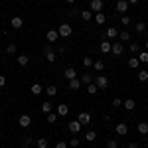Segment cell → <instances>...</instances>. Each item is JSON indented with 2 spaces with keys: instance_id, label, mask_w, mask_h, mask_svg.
Here are the masks:
<instances>
[{
  "instance_id": "cell-18",
  "label": "cell",
  "mask_w": 148,
  "mask_h": 148,
  "mask_svg": "<svg viewBox=\"0 0 148 148\" xmlns=\"http://www.w3.org/2000/svg\"><path fill=\"white\" fill-rule=\"evenodd\" d=\"M12 28H22V24H24V20L22 18H20V16H14V18H12Z\"/></svg>"
},
{
  "instance_id": "cell-23",
  "label": "cell",
  "mask_w": 148,
  "mask_h": 148,
  "mask_svg": "<svg viewBox=\"0 0 148 148\" xmlns=\"http://www.w3.org/2000/svg\"><path fill=\"white\" fill-rule=\"evenodd\" d=\"M123 107H125L126 111H132V109H134V107H136V103L132 101V99H126V101L123 103Z\"/></svg>"
},
{
  "instance_id": "cell-1",
  "label": "cell",
  "mask_w": 148,
  "mask_h": 148,
  "mask_svg": "<svg viewBox=\"0 0 148 148\" xmlns=\"http://www.w3.org/2000/svg\"><path fill=\"white\" fill-rule=\"evenodd\" d=\"M57 32H59V38H69V36H71V32H73V28H71L67 22H63L59 28H57Z\"/></svg>"
},
{
  "instance_id": "cell-40",
  "label": "cell",
  "mask_w": 148,
  "mask_h": 148,
  "mask_svg": "<svg viewBox=\"0 0 148 148\" xmlns=\"http://www.w3.org/2000/svg\"><path fill=\"white\" fill-rule=\"evenodd\" d=\"M83 65L85 67H93V59L91 57H83Z\"/></svg>"
},
{
  "instance_id": "cell-3",
  "label": "cell",
  "mask_w": 148,
  "mask_h": 148,
  "mask_svg": "<svg viewBox=\"0 0 148 148\" xmlns=\"http://www.w3.org/2000/svg\"><path fill=\"white\" fill-rule=\"evenodd\" d=\"M81 123L79 121H71V123H69V132H71V134H77V132H79L81 130Z\"/></svg>"
},
{
  "instance_id": "cell-37",
  "label": "cell",
  "mask_w": 148,
  "mask_h": 148,
  "mask_svg": "<svg viewBox=\"0 0 148 148\" xmlns=\"http://www.w3.org/2000/svg\"><path fill=\"white\" fill-rule=\"evenodd\" d=\"M46 59L49 61V63H53L57 57H56V53H53V51H47V53H46Z\"/></svg>"
},
{
  "instance_id": "cell-30",
  "label": "cell",
  "mask_w": 148,
  "mask_h": 148,
  "mask_svg": "<svg viewBox=\"0 0 148 148\" xmlns=\"http://www.w3.org/2000/svg\"><path fill=\"white\" fill-rule=\"evenodd\" d=\"M97 91H99V87H97L95 83H89V85H87V93H89V95H95Z\"/></svg>"
},
{
  "instance_id": "cell-42",
  "label": "cell",
  "mask_w": 148,
  "mask_h": 148,
  "mask_svg": "<svg viewBox=\"0 0 148 148\" xmlns=\"http://www.w3.org/2000/svg\"><path fill=\"white\" fill-rule=\"evenodd\" d=\"M121 24H123V26H128V24H130V18H128V16H123V18H121Z\"/></svg>"
},
{
  "instance_id": "cell-5",
  "label": "cell",
  "mask_w": 148,
  "mask_h": 148,
  "mask_svg": "<svg viewBox=\"0 0 148 148\" xmlns=\"http://www.w3.org/2000/svg\"><path fill=\"white\" fill-rule=\"evenodd\" d=\"M46 38H47V42H49V44H56L57 38H59V32H57V30H49V32L46 34Z\"/></svg>"
},
{
  "instance_id": "cell-9",
  "label": "cell",
  "mask_w": 148,
  "mask_h": 148,
  "mask_svg": "<svg viewBox=\"0 0 148 148\" xmlns=\"http://www.w3.org/2000/svg\"><path fill=\"white\" fill-rule=\"evenodd\" d=\"M116 134H119V136H125V134H128V126H126L125 123H119V125H116Z\"/></svg>"
},
{
  "instance_id": "cell-12",
  "label": "cell",
  "mask_w": 148,
  "mask_h": 148,
  "mask_svg": "<svg viewBox=\"0 0 148 148\" xmlns=\"http://www.w3.org/2000/svg\"><path fill=\"white\" fill-rule=\"evenodd\" d=\"M116 10L119 12H126L128 10V2H126V0H116Z\"/></svg>"
},
{
  "instance_id": "cell-46",
  "label": "cell",
  "mask_w": 148,
  "mask_h": 148,
  "mask_svg": "<svg viewBox=\"0 0 148 148\" xmlns=\"http://www.w3.org/2000/svg\"><path fill=\"white\" fill-rule=\"evenodd\" d=\"M47 51H53V46H51V44H46V46H44V53H47Z\"/></svg>"
},
{
  "instance_id": "cell-20",
  "label": "cell",
  "mask_w": 148,
  "mask_h": 148,
  "mask_svg": "<svg viewBox=\"0 0 148 148\" xmlns=\"http://www.w3.org/2000/svg\"><path fill=\"white\" fill-rule=\"evenodd\" d=\"M95 138H97V132H95V130H87V132H85V140H87V142H95Z\"/></svg>"
},
{
  "instance_id": "cell-6",
  "label": "cell",
  "mask_w": 148,
  "mask_h": 148,
  "mask_svg": "<svg viewBox=\"0 0 148 148\" xmlns=\"http://www.w3.org/2000/svg\"><path fill=\"white\" fill-rule=\"evenodd\" d=\"M111 51H113L116 57H121L125 53V46H123V44H113V49H111Z\"/></svg>"
},
{
  "instance_id": "cell-24",
  "label": "cell",
  "mask_w": 148,
  "mask_h": 148,
  "mask_svg": "<svg viewBox=\"0 0 148 148\" xmlns=\"http://www.w3.org/2000/svg\"><path fill=\"white\" fill-rule=\"evenodd\" d=\"M51 109H53V107H51V101H44L42 103V111H44V113H51Z\"/></svg>"
},
{
  "instance_id": "cell-39",
  "label": "cell",
  "mask_w": 148,
  "mask_h": 148,
  "mask_svg": "<svg viewBox=\"0 0 148 148\" xmlns=\"http://www.w3.org/2000/svg\"><path fill=\"white\" fill-rule=\"evenodd\" d=\"M107 38H116V28H109L107 30Z\"/></svg>"
},
{
  "instance_id": "cell-45",
  "label": "cell",
  "mask_w": 148,
  "mask_h": 148,
  "mask_svg": "<svg viewBox=\"0 0 148 148\" xmlns=\"http://www.w3.org/2000/svg\"><path fill=\"white\" fill-rule=\"evenodd\" d=\"M69 144H71L73 148H77V146H79V138H71V140H69Z\"/></svg>"
},
{
  "instance_id": "cell-50",
  "label": "cell",
  "mask_w": 148,
  "mask_h": 148,
  "mask_svg": "<svg viewBox=\"0 0 148 148\" xmlns=\"http://www.w3.org/2000/svg\"><path fill=\"white\" fill-rule=\"evenodd\" d=\"M128 148H138V144H136V142H132V144H128Z\"/></svg>"
},
{
  "instance_id": "cell-52",
  "label": "cell",
  "mask_w": 148,
  "mask_h": 148,
  "mask_svg": "<svg viewBox=\"0 0 148 148\" xmlns=\"http://www.w3.org/2000/svg\"><path fill=\"white\" fill-rule=\"evenodd\" d=\"M146 51H148V42H146Z\"/></svg>"
},
{
  "instance_id": "cell-53",
  "label": "cell",
  "mask_w": 148,
  "mask_h": 148,
  "mask_svg": "<svg viewBox=\"0 0 148 148\" xmlns=\"http://www.w3.org/2000/svg\"><path fill=\"white\" fill-rule=\"evenodd\" d=\"M146 32H148V28H146Z\"/></svg>"
},
{
  "instance_id": "cell-4",
  "label": "cell",
  "mask_w": 148,
  "mask_h": 148,
  "mask_svg": "<svg viewBox=\"0 0 148 148\" xmlns=\"http://www.w3.org/2000/svg\"><path fill=\"white\" fill-rule=\"evenodd\" d=\"M18 123H20V126H22V128H28V126L32 125V116H30V114H22Z\"/></svg>"
},
{
  "instance_id": "cell-26",
  "label": "cell",
  "mask_w": 148,
  "mask_h": 148,
  "mask_svg": "<svg viewBox=\"0 0 148 148\" xmlns=\"http://www.w3.org/2000/svg\"><path fill=\"white\" fill-rule=\"evenodd\" d=\"M81 83H83V85H89V83H93V77L89 73H83V75H81Z\"/></svg>"
},
{
  "instance_id": "cell-29",
  "label": "cell",
  "mask_w": 148,
  "mask_h": 148,
  "mask_svg": "<svg viewBox=\"0 0 148 148\" xmlns=\"http://www.w3.org/2000/svg\"><path fill=\"white\" fill-rule=\"evenodd\" d=\"M138 132L140 134H148V123H138Z\"/></svg>"
},
{
  "instance_id": "cell-31",
  "label": "cell",
  "mask_w": 148,
  "mask_h": 148,
  "mask_svg": "<svg viewBox=\"0 0 148 148\" xmlns=\"http://www.w3.org/2000/svg\"><path fill=\"white\" fill-rule=\"evenodd\" d=\"M138 59H140V63H148V51H140Z\"/></svg>"
},
{
  "instance_id": "cell-16",
  "label": "cell",
  "mask_w": 148,
  "mask_h": 148,
  "mask_svg": "<svg viewBox=\"0 0 148 148\" xmlns=\"http://www.w3.org/2000/svg\"><path fill=\"white\" fill-rule=\"evenodd\" d=\"M79 16H81V20H83V22H89V20L93 18V12H89V10H81V12H79Z\"/></svg>"
},
{
  "instance_id": "cell-27",
  "label": "cell",
  "mask_w": 148,
  "mask_h": 148,
  "mask_svg": "<svg viewBox=\"0 0 148 148\" xmlns=\"http://www.w3.org/2000/svg\"><path fill=\"white\" fill-rule=\"evenodd\" d=\"M138 81H142V83L148 81V71L146 69H140V71H138Z\"/></svg>"
},
{
  "instance_id": "cell-2",
  "label": "cell",
  "mask_w": 148,
  "mask_h": 148,
  "mask_svg": "<svg viewBox=\"0 0 148 148\" xmlns=\"http://www.w3.org/2000/svg\"><path fill=\"white\" fill-rule=\"evenodd\" d=\"M95 85L103 91V89H107V87H109V79H107L105 75H97V77H95Z\"/></svg>"
},
{
  "instance_id": "cell-10",
  "label": "cell",
  "mask_w": 148,
  "mask_h": 148,
  "mask_svg": "<svg viewBox=\"0 0 148 148\" xmlns=\"http://www.w3.org/2000/svg\"><path fill=\"white\" fill-rule=\"evenodd\" d=\"M63 75H65V79H67V81H71V79H77V71H75L73 67H67Z\"/></svg>"
},
{
  "instance_id": "cell-14",
  "label": "cell",
  "mask_w": 148,
  "mask_h": 148,
  "mask_svg": "<svg viewBox=\"0 0 148 148\" xmlns=\"http://www.w3.org/2000/svg\"><path fill=\"white\" fill-rule=\"evenodd\" d=\"M30 91H32V95H36V97H38V95H42V93H44V87H42L40 83H34Z\"/></svg>"
},
{
  "instance_id": "cell-44",
  "label": "cell",
  "mask_w": 148,
  "mask_h": 148,
  "mask_svg": "<svg viewBox=\"0 0 148 148\" xmlns=\"http://www.w3.org/2000/svg\"><path fill=\"white\" fill-rule=\"evenodd\" d=\"M123 103H125V101H123V99H119V97H114V99H113V105H114V107H121Z\"/></svg>"
},
{
  "instance_id": "cell-51",
  "label": "cell",
  "mask_w": 148,
  "mask_h": 148,
  "mask_svg": "<svg viewBox=\"0 0 148 148\" xmlns=\"http://www.w3.org/2000/svg\"><path fill=\"white\" fill-rule=\"evenodd\" d=\"M65 2H67V4H73V2H75V0H65Z\"/></svg>"
},
{
  "instance_id": "cell-47",
  "label": "cell",
  "mask_w": 148,
  "mask_h": 148,
  "mask_svg": "<svg viewBox=\"0 0 148 148\" xmlns=\"http://www.w3.org/2000/svg\"><path fill=\"white\" fill-rule=\"evenodd\" d=\"M56 148H67V142L61 140V142H57V144H56Z\"/></svg>"
},
{
  "instance_id": "cell-32",
  "label": "cell",
  "mask_w": 148,
  "mask_h": 148,
  "mask_svg": "<svg viewBox=\"0 0 148 148\" xmlns=\"http://www.w3.org/2000/svg\"><path fill=\"white\" fill-rule=\"evenodd\" d=\"M107 148H119V140L109 138V140H107Z\"/></svg>"
},
{
  "instance_id": "cell-8",
  "label": "cell",
  "mask_w": 148,
  "mask_h": 148,
  "mask_svg": "<svg viewBox=\"0 0 148 148\" xmlns=\"http://www.w3.org/2000/svg\"><path fill=\"white\" fill-rule=\"evenodd\" d=\"M77 121H79L81 125H89V123H91V114H89V113H79Z\"/></svg>"
},
{
  "instance_id": "cell-35",
  "label": "cell",
  "mask_w": 148,
  "mask_h": 148,
  "mask_svg": "<svg viewBox=\"0 0 148 148\" xmlns=\"http://www.w3.org/2000/svg\"><path fill=\"white\" fill-rule=\"evenodd\" d=\"M36 144H38V148H47V140L46 138H38Z\"/></svg>"
},
{
  "instance_id": "cell-25",
  "label": "cell",
  "mask_w": 148,
  "mask_h": 148,
  "mask_svg": "<svg viewBox=\"0 0 148 148\" xmlns=\"http://www.w3.org/2000/svg\"><path fill=\"white\" fill-rule=\"evenodd\" d=\"M134 30H136V34H144V32H146V24H144V22H138L136 26H134Z\"/></svg>"
},
{
  "instance_id": "cell-33",
  "label": "cell",
  "mask_w": 148,
  "mask_h": 148,
  "mask_svg": "<svg viewBox=\"0 0 148 148\" xmlns=\"http://www.w3.org/2000/svg\"><path fill=\"white\" fill-rule=\"evenodd\" d=\"M119 38H121V42H128V40H130V34H128L126 30H123V32L119 34Z\"/></svg>"
},
{
  "instance_id": "cell-17",
  "label": "cell",
  "mask_w": 148,
  "mask_h": 148,
  "mask_svg": "<svg viewBox=\"0 0 148 148\" xmlns=\"http://www.w3.org/2000/svg\"><path fill=\"white\" fill-rule=\"evenodd\" d=\"M95 22L99 24V26H103V24L107 22V16H105L103 12H97V14H95Z\"/></svg>"
},
{
  "instance_id": "cell-36",
  "label": "cell",
  "mask_w": 148,
  "mask_h": 148,
  "mask_svg": "<svg viewBox=\"0 0 148 148\" xmlns=\"http://www.w3.org/2000/svg\"><path fill=\"white\" fill-rule=\"evenodd\" d=\"M47 123H51V125L57 123V114L56 113H47Z\"/></svg>"
},
{
  "instance_id": "cell-11",
  "label": "cell",
  "mask_w": 148,
  "mask_h": 148,
  "mask_svg": "<svg viewBox=\"0 0 148 148\" xmlns=\"http://www.w3.org/2000/svg\"><path fill=\"white\" fill-rule=\"evenodd\" d=\"M111 49H113V44H111L109 40H103V42H101V51H103V53H109Z\"/></svg>"
},
{
  "instance_id": "cell-21",
  "label": "cell",
  "mask_w": 148,
  "mask_h": 148,
  "mask_svg": "<svg viewBox=\"0 0 148 148\" xmlns=\"http://www.w3.org/2000/svg\"><path fill=\"white\" fill-rule=\"evenodd\" d=\"M44 91L47 93V97H56V95H57V87H56V85H49V87L44 89Z\"/></svg>"
},
{
  "instance_id": "cell-34",
  "label": "cell",
  "mask_w": 148,
  "mask_h": 148,
  "mask_svg": "<svg viewBox=\"0 0 148 148\" xmlns=\"http://www.w3.org/2000/svg\"><path fill=\"white\" fill-rule=\"evenodd\" d=\"M128 49H130V56H136V53H140V47H138L136 44H130V47H128Z\"/></svg>"
},
{
  "instance_id": "cell-43",
  "label": "cell",
  "mask_w": 148,
  "mask_h": 148,
  "mask_svg": "<svg viewBox=\"0 0 148 148\" xmlns=\"http://www.w3.org/2000/svg\"><path fill=\"white\" fill-rule=\"evenodd\" d=\"M79 12H81V10H77V8H73V10H69L67 14H69V18H75V16H77Z\"/></svg>"
},
{
  "instance_id": "cell-38",
  "label": "cell",
  "mask_w": 148,
  "mask_h": 148,
  "mask_svg": "<svg viewBox=\"0 0 148 148\" xmlns=\"http://www.w3.org/2000/svg\"><path fill=\"white\" fill-rule=\"evenodd\" d=\"M6 53H8V56H14V53H16V46H14V44L6 46Z\"/></svg>"
},
{
  "instance_id": "cell-28",
  "label": "cell",
  "mask_w": 148,
  "mask_h": 148,
  "mask_svg": "<svg viewBox=\"0 0 148 148\" xmlns=\"http://www.w3.org/2000/svg\"><path fill=\"white\" fill-rule=\"evenodd\" d=\"M93 69L95 71H103L105 69V63H103L101 59H97V61H93Z\"/></svg>"
},
{
  "instance_id": "cell-7",
  "label": "cell",
  "mask_w": 148,
  "mask_h": 148,
  "mask_svg": "<svg viewBox=\"0 0 148 148\" xmlns=\"http://www.w3.org/2000/svg\"><path fill=\"white\" fill-rule=\"evenodd\" d=\"M103 10V0H91V12H101Z\"/></svg>"
},
{
  "instance_id": "cell-19",
  "label": "cell",
  "mask_w": 148,
  "mask_h": 148,
  "mask_svg": "<svg viewBox=\"0 0 148 148\" xmlns=\"http://www.w3.org/2000/svg\"><path fill=\"white\" fill-rule=\"evenodd\" d=\"M16 61H18V65H22V67H24V65H28L30 57H28V56H24V53H22V56H18V57H16Z\"/></svg>"
},
{
  "instance_id": "cell-22",
  "label": "cell",
  "mask_w": 148,
  "mask_h": 148,
  "mask_svg": "<svg viewBox=\"0 0 148 148\" xmlns=\"http://www.w3.org/2000/svg\"><path fill=\"white\" fill-rule=\"evenodd\" d=\"M67 113H69V107H67V105H59V107H57V114H59V116H65Z\"/></svg>"
},
{
  "instance_id": "cell-49",
  "label": "cell",
  "mask_w": 148,
  "mask_h": 148,
  "mask_svg": "<svg viewBox=\"0 0 148 148\" xmlns=\"http://www.w3.org/2000/svg\"><path fill=\"white\" fill-rule=\"evenodd\" d=\"M126 2H128V4H138L140 0H126Z\"/></svg>"
},
{
  "instance_id": "cell-13",
  "label": "cell",
  "mask_w": 148,
  "mask_h": 148,
  "mask_svg": "<svg viewBox=\"0 0 148 148\" xmlns=\"http://www.w3.org/2000/svg\"><path fill=\"white\" fill-rule=\"evenodd\" d=\"M138 65H140V59L134 56H130V59H128V67L130 69H138Z\"/></svg>"
},
{
  "instance_id": "cell-15",
  "label": "cell",
  "mask_w": 148,
  "mask_h": 148,
  "mask_svg": "<svg viewBox=\"0 0 148 148\" xmlns=\"http://www.w3.org/2000/svg\"><path fill=\"white\" fill-rule=\"evenodd\" d=\"M81 85H83L81 79H71V81H69V89H71V91H77Z\"/></svg>"
},
{
  "instance_id": "cell-48",
  "label": "cell",
  "mask_w": 148,
  "mask_h": 148,
  "mask_svg": "<svg viewBox=\"0 0 148 148\" xmlns=\"http://www.w3.org/2000/svg\"><path fill=\"white\" fill-rule=\"evenodd\" d=\"M4 85H6V77H4V75H0V87H4Z\"/></svg>"
},
{
  "instance_id": "cell-41",
  "label": "cell",
  "mask_w": 148,
  "mask_h": 148,
  "mask_svg": "<svg viewBox=\"0 0 148 148\" xmlns=\"http://www.w3.org/2000/svg\"><path fill=\"white\" fill-rule=\"evenodd\" d=\"M22 144H24V148H28L30 144H32V136H24V142H22Z\"/></svg>"
}]
</instances>
